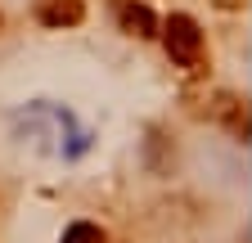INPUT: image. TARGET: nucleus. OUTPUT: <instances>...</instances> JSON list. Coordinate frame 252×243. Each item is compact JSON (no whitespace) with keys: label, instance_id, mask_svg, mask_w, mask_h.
<instances>
[{"label":"nucleus","instance_id":"obj_2","mask_svg":"<svg viewBox=\"0 0 252 243\" xmlns=\"http://www.w3.org/2000/svg\"><path fill=\"white\" fill-rule=\"evenodd\" d=\"M212 117H216L234 140H248V104H243V99H234V95H216V99H212Z\"/></svg>","mask_w":252,"mask_h":243},{"label":"nucleus","instance_id":"obj_5","mask_svg":"<svg viewBox=\"0 0 252 243\" xmlns=\"http://www.w3.org/2000/svg\"><path fill=\"white\" fill-rule=\"evenodd\" d=\"M59 243H108V234L94 225V221H72L68 230H63V239Z\"/></svg>","mask_w":252,"mask_h":243},{"label":"nucleus","instance_id":"obj_4","mask_svg":"<svg viewBox=\"0 0 252 243\" xmlns=\"http://www.w3.org/2000/svg\"><path fill=\"white\" fill-rule=\"evenodd\" d=\"M81 18H86L81 0H45V5H41V23H50V27H72Z\"/></svg>","mask_w":252,"mask_h":243},{"label":"nucleus","instance_id":"obj_1","mask_svg":"<svg viewBox=\"0 0 252 243\" xmlns=\"http://www.w3.org/2000/svg\"><path fill=\"white\" fill-rule=\"evenodd\" d=\"M162 41H167V54L171 63L185 68V72H198L203 59H207V45H203V27L189 18V14H171L162 23Z\"/></svg>","mask_w":252,"mask_h":243},{"label":"nucleus","instance_id":"obj_3","mask_svg":"<svg viewBox=\"0 0 252 243\" xmlns=\"http://www.w3.org/2000/svg\"><path fill=\"white\" fill-rule=\"evenodd\" d=\"M117 23L131 36H158V14L149 5H135V0H122L117 5Z\"/></svg>","mask_w":252,"mask_h":243}]
</instances>
